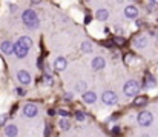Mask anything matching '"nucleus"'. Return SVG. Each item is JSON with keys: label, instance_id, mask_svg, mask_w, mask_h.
Here are the masks:
<instances>
[{"label": "nucleus", "instance_id": "obj_19", "mask_svg": "<svg viewBox=\"0 0 158 137\" xmlns=\"http://www.w3.org/2000/svg\"><path fill=\"white\" fill-rule=\"evenodd\" d=\"M43 83L48 85V86H51V85L54 83V79L49 76V74H45V76H43Z\"/></svg>", "mask_w": 158, "mask_h": 137}, {"label": "nucleus", "instance_id": "obj_28", "mask_svg": "<svg viewBox=\"0 0 158 137\" xmlns=\"http://www.w3.org/2000/svg\"><path fill=\"white\" fill-rule=\"evenodd\" d=\"M37 65H39V68H43V62H42V59H39V62H37Z\"/></svg>", "mask_w": 158, "mask_h": 137}, {"label": "nucleus", "instance_id": "obj_2", "mask_svg": "<svg viewBox=\"0 0 158 137\" xmlns=\"http://www.w3.org/2000/svg\"><path fill=\"white\" fill-rule=\"evenodd\" d=\"M140 91V85H138V82H135V80H129V82H126L124 83V86H123V92L126 94V95H129V97H135L137 94Z\"/></svg>", "mask_w": 158, "mask_h": 137}, {"label": "nucleus", "instance_id": "obj_4", "mask_svg": "<svg viewBox=\"0 0 158 137\" xmlns=\"http://www.w3.org/2000/svg\"><path fill=\"white\" fill-rule=\"evenodd\" d=\"M28 51H29V48L26 45H23L20 40L15 42V45H14V52H15V55H17L19 59H25V57L28 55Z\"/></svg>", "mask_w": 158, "mask_h": 137}, {"label": "nucleus", "instance_id": "obj_20", "mask_svg": "<svg viewBox=\"0 0 158 137\" xmlns=\"http://www.w3.org/2000/svg\"><path fill=\"white\" fill-rule=\"evenodd\" d=\"M19 40H20V42H22L23 45H26L28 48H31V46H32V40H31L29 37H20Z\"/></svg>", "mask_w": 158, "mask_h": 137}, {"label": "nucleus", "instance_id": "obj_12", "mask_svg": "<svg viewBox=\"0 0 158 137\" xmlns=\"http://www.w3.org/2000/svg\"><path fill=\"white\" fill-rule=\"evenodd\" d=\"M0 49H2V52H5V54H12V52H14V45H12L11 42H2Z\"/></svg>", "mask_w": 158, "mask_h": 137}, {"label": "nucleus", "instance_id": "obj_33", "mask_svg": "<svg viewBox=\"0 0 158 137\" xmlns=\"http://www.w3.org/2000/svg\"><path fill=\"white\" fill-rule=\"evenodd\" d=\"M31 2H32V3H34V5H37V3H40V2H42V0H31Z\"/></svg>", "mask_w": 158, "mask_h": 137}, {"label": "nucleus", "instance_id": "obj_17", "mask_svg": "<svg viewBox=\"0 0 158 137\" xmlns=\"http://www.w3.org/2000/svg\"><path fill=\"white\" fill-rule=\"evenodd\" d=\"M81 51L86 52V54H88V52H92V43H91V42H83V43H81Z\"/></svg>", "mask_w": 158, "mask_h": 137}, {"label": "nucleus", "instance_id": "obj_23", "mask_svg": "<svg viewBox=\"0 0 158 137\" xmlns=\"http://www.w3.org/2000/svg\"><path fill=\"white\" fill-rule=\"evenodd\" d=\"M75 90H77V91H85V90H86V83H85V82H78V85L75 86Z\"/></svg>", "mask_w": 158, "mask_h": 137}, {"label": "nucleus", "instance_id": "obj_10", "mask_svg": "<svg viewBox=\"0 0 158 137\" xmlns=\"http://www.w3.org/2000/svg\"><path fill=\"white\" fill-rule=\"evenodd\" d=\"M124 15L126 17H129V19H135L137 15H138V9L135 8V6H126V9H124Z\"/></svg>", "mask_w": 158, "mask_h": 137}, {"label": "nucleus", "instance_id": "obj_32", "mask_svg": "<svg viewBox=\"0 0 158 137\" xmlns=\"http://www.w3.org/2000/svg\"><path fill=\"white\" fill-rule=\"evenodd\" d=\"M112 131H114V133H115V134H118V133H120V128H114V130H112Z\"/></svg>", "mask_w": 158, "mask_h": 137}, {"label": "nucleus", "instance_id": "obj_11", "mask_svg": "<svg viewBox=\"0 0 158 137\" xmlns=\"http://www.w3.org/2000/svg\"><path fill=\"white\" fill-rule=\"evenodd\" d=\"M83 100H85L86 103H94V102L97 100V95H95L94 91H85L83 92Z\"/></svg>", "mask_w": 158, "mask_h": 137}, {"label": "nucleus", "instance_id": "obj_30", "mask_svg": "<svg viewBox=\"0 0 158 137\" xmlns=\"http://www.w3.org/2000/svg\"><path fill=\"white\" fill-rule=\"evenodd\" d=\"M17 92H19V94H22V95H23V94H25V91H23V90H22V88H17Z\"/></svg>", "mask_w": 158, "mask_h": 137}, {"label": "nucleus", "instance_id": "obj_7", "mask_svg": "<svg viewBox=\"0 0 158 137\" xmlns=\"http://www.w3.org/2000/svg\"><path fill=\"white\" fill-rule=\"evenodd\" d=\"M54 66H55V69H57V71H64V69H66V66H68V60H66L64 57H57V59H55Z\"/></svg>", "mask_w": 158, "mask_h": 137}, {"label": "nucleus", "instance_id": "obj_5", "mask_svg": "<svg viewBox=\"0 0 158 137\" xmlns=\"http://www.w3.org/2000/svg\"><path fill=\"white\" fill-rule=\"evenodd\" d=\"M102 100H103V103H106V105H115L118 102V97H117V94L114 91H106L102 95Z\"/></svg>", "mask_w": 158, "mask_h": 137}, {"label": "nucleus", "instance_id": "obj_3", "mask_svg": "<svg viewBox=\"0 0 158 137\" xmlns=\"http://www.w3.org/2000/svg\"><path fill=\"white\" fill-rule=\"evenodd\" d=\"M152 122H154V116H152L151 113L143 111V113L138 114V125H141V126H149Z\"/></svg>", "mask_w": 158, "mask_h": 137}, {"label": "nucleus", "instance_id": "obj_24", "mask_svg": "<svg viewBox=\"0 0 158 137\" xmlns=\"http://www.w3.org/2000/svg\"><path fill=\"white\" fill-rule=\"evenodd\" d=\"M6 120H8V116H6V114H2V116H0V126H3V125L6 123Z\"/></svg>", "mask_w": 158, "mask_h": 137}, {"label": "nucleus", "instance_id": "obj_9", "mask_svg": "<svg viewBox=\"0 0 158 137\" xmlns=\"http://www.w3.org/2000/svg\"><path fill=\"white\" fill-rule=\"evenodd\" d=\"M155 85H157V80H155V77L151 74V73H148L146 76H144V86L146 88H155Z\"/></svg>", "mask_w": 158, "mask_h": 137}, {"label": "nucleus", "instance_id": "obj_22", "mask_svg": "<svg viewBox=\"0 0 158 137\" xmlns=\"http://www.w3.org/2000/svg\"><path fill=\"white\" fill-rule=\"evenodd\" d=\"M69 126H71V125H69L68 120H64V119L60 120V128H63V130H69Z\"/></svg>", "mask_w": 158, "mask_h": 137}, {"label": "nucleus", "instance_id": "obj_1", "mask_svg": "<svg viewBox=\"0 0 158 137\" xmlns=\"http://www.w3.org/2000/svg\"><path fill=\"white\" fill-rule=\"evenodd\" d=\"M22 20H23V23H25L28 28H31V29H37L39 25H40L39 17H37V14H35L32 9H26V11L22 14Z\"/></svg>", "mask_w": 158, "mask_h": 137}, {"label": "nucleus", "instance_id": "obj_26", "mask_svg": "<svg viewBox=\"0 0 158 137\" xmlns=\"http://www.w3.org/2000/svg\"><path fill=\"white\" fill-rule=\"evenodd\" d=\"M49 133H51V126L46 125V137H49Z\"/></svg>", "mask_w": 158, "mask_h": 137}, {"label": "nucleus", "instance_id": "obj_16", "mask_svg": "<svg viewBox=\"0 0 158 137\" xmlns=\"http://www.w3.org/2000/svg\"><path fill=\"white\" fill-rule=\"evenodd\" d=\"M107 17H109V12H107V9H98V12H97V19H98V20L105 22Z\"/></svg>", "mask_w": 158, "mask_h": 137}, {"label": "nucleus", "instance_id": "obj_15", "mask_svg": "<svg viewBox=\"0 0 158 137\" xmlns=\"http://www.w3.org/2000/svg\"><path fill=\"white\" fill-rule=\"evenodd\" d=\"M146 103H148V97H146V95H138V97H135V100H134V105L138 106V108H140V106H144Z\"/></svg>", "mask_w": 158, "mask_h": 137}, {"label": "nucleus", "instance_id": "obj_21", "mask_svg": "<svg viewBox=\"0 0 158 137\" xmlns=\"http://www.w3.org/2000/svg\"><path fill=\"white\" fill-rule=\"evenodd\" d=\"M75 119H77L78 122H83V120L86 119V116H85V113H81V111H77V113H75Z\"/></svg>", "mask_w": 158, "mask_h": 137}, {"label": "nucleus", "instance_id": "obj_27", "mask_svg": "<svg viewBox=\"0 0 158 137\" xmlns=\"http://www.w3.org/2000/svg\"><path fill=\"white\" fill-rule=\"evenodd\" d=\"M149 3H151L152 6H157V5H158V0H149Z\"/></svg>", "mask_w": 158, "mask_h": 137}, {"label": "nucleus", "instance_id": "obj_8", "mask_svg": "<svg viewBox=\"0 0 158 137\" xmlns=\"http://www.w3.org/2000/svg\"><path fill=\"white\" fill-rule=\"evenodd\" d=\"M23 114H25L26 117H34V116H37V106L32 105V103L26 105V106L23 108Z\"/></svg>", "mask_w": 158, "mask_h": 137}, {"label": "nucleus", "instance_id": "obj_29", "mask_svg": "<svg viewBox=\"0 0 158 137\" xmlns=\"http://www.w3.org/2000/svg\"><path fill=\"white\" fill-rule=\"evenodd\" d=\"M64 95H66V99H68V100H71V99H72V94H69V92H68V94H64Z\"/></svg>", "mask_w": 158, "mask_h": 137}, {"label": "nucleus", "instance_id": "obj_6", "mask_svg": "<svg viewBox=\"0 0 158 137\" xmlns=\"http://www.w3.org/2000/svg\"><path fill=\"white\" fill-rule=\"evenodd\" d=\"M17 79H19L20 83H23V85H28V83L31 82V76H29L28 71H25V69H20V71L17 73Z\"/></svg>", "mask_w": 158, "mask_h": 137}, {"label": "nucleus", "instance_id": "obj_31", "mask_svg": "<svg viewBox=\"0 0 158 137\" xmlns=\"http://www.w3.org/2000/svg\"><path fill=\"white\" fill-rule=\"evenodd\" d=\"M48 114H49V116H54V114H55V111H54V109H49V111H48Z\"/></svg>", "mask_w": 158, "mask_h": 137}, {"label": "nucleus", "instance_id": "obj_14", "mask_svg": "<svg viewBox=\"0 0 158 137\" xmlns=\"http://www.w3.org/2000/svg\"><path fill=\"white\" fill-rule=\"evenodd\" d=\"M106 62L105 59H102V57H95L94 60H92V68L94 69H102V68H105Z\"/></svg>", "mask_w": 158, "mask_h": 137}, {"label": "nucleus", "instance_id": "obj_13", "mask_svg": "<svg viewBox=\"0 0 158 137\" xmlns=\"http://www.w3.org/2000/svg\"><path fill=\"white\" fill-rule=\"evenodd\" d=\"M5 134L8 137H15L19 134V130H17L15 125H8V126L5 128Z\"/></svg>", "mask_w": 158, "mask_h": 137}, {"label": "nucleus", "instance_id": "obj_25", "mask_svg": "<svg viewBox=\"0 0 158 137\" xmlns=\"http://www.w3.org/2000/svg\"><path fill=\"white\" fill-rule=\"evenodd\" d=\"M58 114H60L61 117H68V116H69V111H66V109H58Z\"/></svg>", "mask_w": 158, "mask_h": 137}, {"label": "nucleus", "instance_id": "obj_18", "mask_svg": "<svg viewBox=\"0 0 158 137\" xmlns=\"http://www.w3.org/2000/svg\"><path fill=\"white\" fill-rule=\"evenodd\" d=\"M135 45L138 46V48H144V46L148 45V39H146V37H138V39L135 40Z\"/></svg>", "mask_w": 158, "mask_h": 137}]
</instances>
